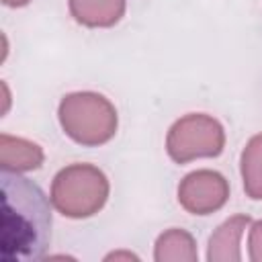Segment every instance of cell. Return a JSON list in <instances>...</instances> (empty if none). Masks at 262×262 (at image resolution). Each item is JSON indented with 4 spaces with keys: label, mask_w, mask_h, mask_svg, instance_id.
<instances>
[{
    "label": "cell",
    "mask_w": 262,
    "mask_h": 262,
    "mask_svg": "<svg viewBox=\"0 0 262 262\" xmlns=\"http://www.w3.org/2000/svg\"><path fill=\"white\" fill-rule=\"evenodd\" d=\"M51 199L27 176L2 170V260H41L51 242Z\"/></svg>",
    "instance_id": "obj_1"
},
{
    "label": "cell",
    "mask_w": 262,
    "mask_h": 262,
    "mask_svg": "<svg viewBox=\"0 0 262 262\" xmlns=\"http://www.w3.org/2000/svg\"><path fill=\"white\" fill-rule=\"evenodd\" d=\"M108 196L106 176L90 164H72L59 170L51 184L53 207L72 219H84L98 213Z\"/></svg>",
    "instance_id": "obj_2"
},
{
    "label": "cell",
    "mask_w": 262,
    "mask_h": 262,
    "mask_svg": "<svg viewBox=\"0 0 262 262\" xmlns=\"http://www.w3.org/2000/svg\"><path fill=\"white\" fill-rule=\"evenodd\" d=\"M59 123L74 141L100 145L117 131V111L100 94L74 92L59 102Z\"/></svg>",
    "instance_id": "obj_3"
},
{
    "label": "cell",
    "mask_w": 262,
    "mask_h": 262,
    "mask_svg": "<svg viewBox=\"0 0 262 262\" xmlns=\"http://www.w3.org/2000/svg\"><path fill=\"white\" fill-rule=\"evenodd\" d=\"M225 143L223 127L207 115H186L178 119L166 139L168 154L174 162L184 164L194 158L219 156Z\"/></svg>",
    "instance_id": "obj_4"
},
{
    "label": "cell",
    "mask_w": 262,
    "mask_h": 262,
    "mask_svg": "<svg viewBox=\"0 0 262 262\" xmlns=\"http://www.w3.org/2000/svg\"><path fill=\"white\" fill-rule=\"evenodd\" d=\"M227 196V180L213 170H196L188 174L178 186V201L192 215H209L221 209Z\"/></svg>",
    "instance_id": "obj_5"
},
{
    "label": "cell",
    "mask_w": 262,
    "mask_h": 262,
    "mask_svg": "<svg viewBox=\"0 0 262 262\" xmlns=\"http://www.w3.org/2000/svg\"><path fill=\"white\" fill-rule=\"evenodd\" d=\"M248 225H250V217L246 215H235V217H229L225 223H221L217 231L209 237L207 260L209 262H239L242 260L239 239Z\"/></svg>",
    "instance_id": "obj_6"
},
{
    "label": "cell",
    "mask_w": 262,
    "mask_h": 262,
    "mask_svg": "<svg viewBox=\"0 0 262 262\" xmlns=\"http://www.w3.org/2000/svg\"><path fill=\"white\" fill-rule=\"evenodd\" d=\"M45 156H43V149L29 141V139H23V137H14V135H8V133H2L0 135V164H2V170H8V172H31V170H37L41 168Z\"/></svg>",
    "instance_id": "obj_7"
},
{
    "label": "cell",
    "mask_w": 262,
    "mask_h": 262,
    "mask_svg": "<svg viewBox=\"0 0 262 262\" xmlns=\"http://www.w3.org/2000/svg\"><path fill=\"white\" fill-rule=\"evenodd\" d=\"M72 16L86 27H111L125 12V0H70Z\"/></svg>",
    "instance_id": "obj_8"
},
{
    "label": "cell",
    "mask_w": 262,
    "mask_h": 262,
    "mask_svg": "<svg viewBox=\"0 0 262 262\" xmlns=\"http://www.w3.org/2000/svg\"><path fill=\"white\" fill-rule=\"evenodd\" d=\"M154 260L156 262H196L199 260L196 244L188 231L172 227L156 239Z\"/></svg>",
    "instance_id": "obj_9"
},
{
    "label": "cell",
    "mask_w": 262,
    "mask_h": 262,
    "mask_svg": "<svg viewBox=\"0 0 262 262\" xmlns=\"http://www.w3.org/2000/svg\"><path fill=\"white\" fill-rule=\"evenodd\" d=\"M242 178L248 196L262 199V135L252 137L242 154Z\"/></svg>",
    "instance_id": "obj_10"
},
{
    "label": "cell",
    "mask_w": 262,
    "mask_h": 262,
    "mask_svg": "<svg viewBox=\"0 0 262 262\" xmlns=\"http://www.w3.org/2000/svg\"><path fill=\"white\" fill-rule=\"evenodd\" d=\"M248 258L252 262H262V221L252 223L248 235Z\"/></svg>",
    "instance_id": "obj_11"
},
{
    "label": "cell",
    "mask_w": 262,
    "mask_h": 262,
    "mask_svg": "<svg viewBox=\"0 0 262 262\" xmlns=\"http://www.w3.org/2000/svg\"><path fill=\"white\" fill-rule=\"evenodd\" d=\"M104 260H139V256H135L133 252H123V250H119V252L106 254Z\"/></svg>",
    "instance_id": "obj_12"
},
{
    "label": "cell",
    "mask_w": 262,
    "mask_h": 262,
    "mask_svg": "<svg viewBox=\"0 0 262 262\" xmlns=\"http://www.w3.org/2000/svg\"><path fill=\"white\" fill-rule=\"evenodd\" d=\"M2 92H4V108H2V115H6V111H8V106H10V92H8L6 82H2Z\"/></svg>",
    "instance_id": "obj_13"
},
{
    "label": "cell",
    "mask_w": 262,
    "mask_h": 262,
    "mask_svg": "<svg viewBox=\"0 0 262 262\" xmlns=\"http://www.w3.org/2000/svg\"><path fill=\"white\" fill-rule=\"evenodd\" d=\"M6 6H10V8H18V6H25V4H29L31 0H2Z\"/></svg>",
    "instance_id": "obj_14"
}]
</instances>
